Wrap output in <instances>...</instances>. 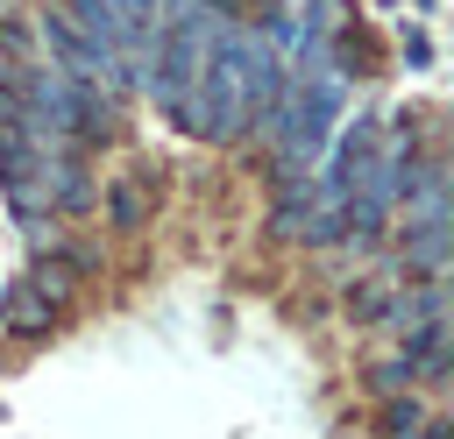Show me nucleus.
Wrapping results in <instances>:
<instances>
[{
	"label": "nucleus",
	"mask_w": 454,
	"mask_h": 439,
	"mask_svg": "<svg viewBox=\"0 0 454 439\" xmlns=\"http://www.w3.org/2000/svg\"><path fill=\"white\" fill-rule=\"evenodd\" d=\"M376 439H454V425L426 404V397H383V411H376Z\"/></svg>",
	"instance_id": "nucleus-5"
},
{
	"label": "nucleus",
	"mask_w": 454,
	"mask_h": 439,
	"mask_svg": "<svg viewBox=\"0 0 454 439\" xmlns=\"http://www.w3.org/2000/svg\"><path fill=\"white\" fill-rule=\"evenodd\" d=\"M404 64H411V71H426V64H433V50H426V35H404Z\"/></svg>",
	"instance_id": "nucleus-12"
},
{
	"label": "nucleus",
	"mask_w": 454,
	"mask_h": 439,
	"mask_svg": "<svg viewBox=\"0 0 454 439\" xmlns=\"http://www.w3.org/2000/svg\"><path fill=\"white\" fill-rule=\"evenodd\" d=\"M411 163H419V135H411V127L376 135V149H369V163H362V177H355V191H348V234H355V241H376L383 220L404 205Z\"/></svg>",
	"instance_id": "nucleus-3"
},
{
	"label": "nucleus",
	"mask_w": 454,
	"mask_h": 439,
	"mask_svg": "<svg viewBox=\"0 0 454 439\" xmlns=\"http://www.w3.org/2000/svg\"><path fill=\"white\" fill-rule=\"evenodd\" d=\"M149 212H156V184H149V177H114V184H106V220H114L121 234H142Z\"/></svg>",
	"instance_id": "nucleus-9"
},
{
	"label": "nucleus",
	"mask_w": 454,
	"mask_h": 439,
	"mask_svg": "<svg viewBox=\"0 0 454 439\" xmlns=\"http://www.w3.org/2000/svg\"><path fill=\"white\" fill-rule=\"evenodd\" d=\"M447 262H454V227H404L390 269H411L419 283H447Z\"/></svg>",
	"instance_id": "nucleus-4"
},
{
	"label": "nucleus",
	"mask_w": 454,
	"mask_h": 439,
	"mask_svg": "<svg viewBox=\"0 0 454 439\" xmlns=\"http://www.w3.org/2000/svg\"><path fill=\"white\" fill-rule=\"evenodd\" d=\"M277 71H284V64L262 50V35L227 21L220 42H213L199 106H192V135H199V142H241V135H255V120H262L270 99H277Z\"/></svg>",
	"instance_id": "nucleus-1"
},
{
	"label": "nucleus",
	"mask_w": 454,
	"mask_h": 439,
	"mask_svg": "<svg viewBox=\"0 0 454 439\" xmlns=\"http://www.w3.org/2000/svg\"><path fill=\"white\" fill-rule=\"evenodd\" d=\"M397 297H404V283H397V269H376V276H362V283L348 290V319H362V326H383Z\"/></svg>",
	"instance_id": "nucleus-10"
},
{
	"label": "nucleus",
	"mask_w": 454,
	"mask_h": 439,
	"mask_svg": "<svg viewBox=\"0 0 454 439\" xmlns=\"http://www.w3.org/2000/svg\"><path fill=\"white\" fill-rule=\"evenodd\" d=\"M0 326H7V333H21V340H43V333H57V304H50L28 276H14V283H7V297H0Z\"/></svg>",
	"instance_id": "nucleus-6"
},
{
	"label": "nucleus",
	"mask_w": 454,
	"mask_h": 439,
	"mask_svg": "<svg viewBox=\"0 0 454 439\" xmlns=\"http://www.w3.org/2000/svg\"><path fill=\"white\" fill-rule=\"evenodd\" d=\"M397 354L411 361V375H426V382H447V368H454V326H447V319H433V326L404 333V340H397Z\"/></svg>",
	"instance_id": "nucleus-7"
},
{
	"label": "nucleus",
	"mask_w": 454,
	"mask_h": 439,
	"mask_svg": "<svg viewBox=\"0 0 454 439\" xmlns=\"http://www.w3.org/2000/svg\"><path fill=\"white\" fill-rule=\"evenodd\" d=\"M305 220H312V177H305V170H277L270 234H284V241H305Z\"/></svg>",
	"instance_id": "nucleus-8"
},
{
	"label": "nucleus",
	"mask_w": 454,
	"mask_h": 439,
	"mask_svg": "<svg viewBox=\"0 0 454 439\" xmlns=\"http://www.w3.org/2000/svg\"><path fill=\"white\" fill-rule=\"evenodd\" d=\"M362 382L376 389V397H404L411 389V361L390 347V354H369V368H362Z\"/></svg>",
	"instance_id": "nucleus-11"
},
{
	"label": "nucleus",
	"mask_w": 454,
	"mask_h": 439,
	"mask_svg": "<svg viewBox=\"0 0 454 439\" xmlns=\"http://www.w3.org/2000/svg\"><path fill=\"white\" fill-rule=\"evenodd\" d=\"M227 28V0H192L163 21V42H156V64H149V99L192 135V106H199V85H206V64H213V42Z\"/></svg>",
	"instance_id": "nucleus-2"
}]
</instances>
